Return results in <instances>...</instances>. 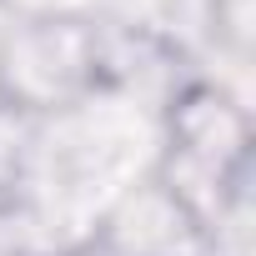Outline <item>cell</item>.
<instances>
[{"label": "cell", "instance_id": "cell-1", "mask_svg": "<svg viewBox=\"0 0 256 256\" xmlns=\"http://www.w3.org/2000/svg\"><path fill=\"white\" fill-rule=\"evenodd\" d=\"M251 171V110L216 80H181L161 100L156 186L186 211L201 236L231 226L246 201Z\"/></svg>", "mask_w": 256, "mask_h": 256}, {"label": "cell", "instance_id": "cell-2", "mask_svg": "<svg viewBox=\"0 0 256 256\" xmlns=\"http://www.w3.org/2000/svg\"><path fill=\"white\" fill-rule=\"evenodd\" d=\"M106 96L100 16H30L0 26V110L66 116Z\"/></svg>", "mask_w": 256, "mask_h": 256}]
</instances>
